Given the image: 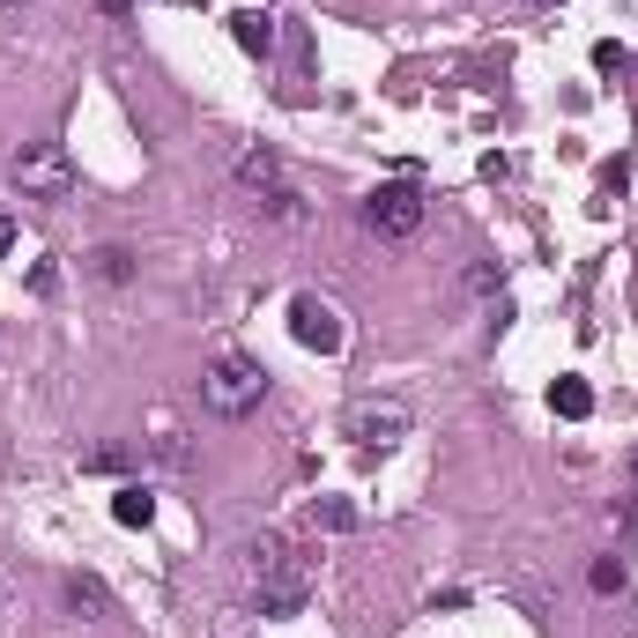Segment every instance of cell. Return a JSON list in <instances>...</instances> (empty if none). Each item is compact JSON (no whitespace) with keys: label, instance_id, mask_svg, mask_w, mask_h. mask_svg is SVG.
<instances>
[{"label":"cell","instance_id":"cell-9","mask_svg":"<svg viewBox=\"0 0 638 638\" xmlns=\"http://www.w3.org/2000/svg\"><path fill=\"white\" fill-rule=\"evenodd\" d=\"M260 609H268V616H297V609H305V579H297V572L260 579Z\"/></svg>","mask_w":638,"mask_h":638},{"label":"cell","instance_id":"cell-11","mask_svg":"<svg viewBox=\"0 0 638 638\" xmlns=\"http://www.w3.org/2000/svg\"><path fill=\"white\" fill-rule=\"evenodd\" d=\"M312 535H349V527H357V505H349V497H312Z\"/></svg>","mask_w":638,"mask_h":638},{"label":"cell","instance_id":"cell-3","mask_svg":"<svg viewBox=\"0 0 638 638\" xmlns=\"http://www.w3.org/2000/svg\"><path fill=\"white\" fill-rule=\"evenodd\" d=\"M342 431L364 445V453H387V445L409 439V401H387V393H371V401H349Z\"/></svg>","mask_w":638,"mask_h":638},{"label":"cell","instance_id":"cell-7","mask_svg":"<svg viewBox=\"0 0 638 638\" xmlns=\"http://www.w3.org/2000/svg\"><path fill=\"white\" fill-rule=\"evenodd\" d=\"M238 186L275 194V186H282V156H275V148H238Z\"/></svg>","mask_w":638,"mask_h":638},{"label":"cell","instance_id":"cell-21","mask_svg":"<svg viewBox=\"0 0 638 638\" xmlns=\"http://www.w3.org/2000/svg\"><path fill=\"white\" fill-rule=\"evenodd\" d=\"M30 290L52 297V290H60V268H52V260H38V268H30Z\"/></svg>","mask_w":638,"mask_h":638},{"label":"cell","instance_id":"cell-5","mask_svg":"<svg viewBox=\"0 0 638 638\" xmlns=\"http://www.w3.org/2000/svg\"><path fill=\"white\" fill-rule=\"evenodd\" d=\"M290 335H297V349L335 357V349H342V312L319 305V297H290Z\"/></svg>","mask_w":638,"mask_h":638},{"label":"cell","instance_id":"cell-12","mask_svg":"<svg viewBox=\"0 0 638 638\" xmlns=\"http://www.w3.org/2000/svg\"><path fill=\"white\" fill-rule=\"evenodd\" d=\"M112 519H120V527H148V519H156V497H148L142 483H126V491L112 497Z\"/></svg>","mask_w":638,"mask_h":638},{"label":"cell","instance_id":"cell-25","mask_svg":"<svg viewBox=\"0 0 638 638\" xmlns=\"http://www.w3.org/2000/svg\"><path fill=\"white\" fill-rule=\"evenodd\" d=\"M631 475H638V453H631Z\"/></svg>","mask_w":638,"mask_h":638},{"label":"cell","instance_id":"cell-16","mask_svg":"<svg viewBox=\"0 0 638 638\" xmlns=\"http://www.w3.org/2000/svg\"><path fill=\"white\" fill-rule=\"evenodd\" d=\"M126 461H134L126 445H97V453H90V461H82V467H90V475H120Z\"/></svg>","mask_w":638,"mask_h":638},{"label":"cell","instance_id":"cell-20","mask_svg":"<svg viewBox=\"0 0 638 638\" xmlns=\"http://www.w3.org/2000/svg\"><path fill=\"white\" fill-rule=\"evenodd\" d=\"M624 186H631V164H624V156H616V164H601V194H624Z\"/></svg>","mask_w":638,"mask_h":638},{"label":"cell","instance_id":"cell-19","mask_svg":"<svg viewBox=\"0 0 638 638\" xmlns=\"http://www.w3.org/2000/svg\"><path fill=\"white\" fill-rule=\"evenodd\" d=\"M594 68H601V74H624V68H631V52L616 45V38H601V45H594Z\"/></svg>","mask_w":638,"mask_h":638},{"label":"cell","instance_id":"cell-24","mask_svg":"<svg viewBox=\"0 0 638 638\" xmlns=\"http://www.w3.org/2000/svg\"><path fill=\"white\" fill-rule=\"evenodd\" d=\"M104 8H112V16H126V8H134V0H104Z\"/></svg>","mask_w":638,"mask_h":638},{"label":"cell","instance_id":"cell-18","mask_svg":"<svg viewBox=\"0 0 638 638\" xmlns=\"http://www.w3.org/2000/svg\"><path fill=\"white\" fill-rule=\"evenodd\" d=\"M467 290H475V297H497V290H505V275H497L491 260H475V268H467Z\"/></svg>","mask_w":638,"mask_h":638},{"label":"cell","instance_id":"cell-14","mask_svg":"<svg viewBox=\"0 0 638 638\" xmlns=\"http://www.w3.org/2000/svg\"><path fill=\"white\" fill-rule=\"evenodd\" d=\"M90 268H97V282H112V290H120V282H134V253H126V246H104V253H90Z\"/></svg>","mask_w":638,"mask_h":638},{"label":"cell","instance_id":"cell-17","mask_svg":"<svg viewBox=\"0 0 638 638\" xmlns=\"http://www.w3.org/2000/svg\"><path fill=\"white\" fill-rule=\"evenodd\" d=\"M587 587H594V594H624V565H616V557H601V565L587 572Z\"/></svg>","mask_w":638,"mask_h":638},{"label":"cell","instance_id":"cell-6","mask_svg":"<svg viewBox=\"0 0 638 638\" xmlns=\"http://www.w3.org/2000/svg\"><path fill=\"white\" fill-rule=\"evenodd\" d=\"M230 38H238L253 60H268V52H275V16H268V8H238V16H230Z\"/></svg>","mask_w":638,"mask_h":638},{"label":"cell","instance_id":"cell-22","mask_svg":"<svg viewBox=\"0 0 638 638\" xmlns=\"http://www.w3.org/2000/svg\"><path fill=\"white\" fill-rule=\"evenodd\" d=\"M156 461H164V467H186L194 453H186V439H156Z\"/></svg>","mask_w":638,"mask_h":638},{"label":"cell","instance_id":"cell-10","mask_svg":"<svg viewBox=\"0 0 638 638\" xmlns=\"http://www.w3.org/2000/svg\"><path fill=\"white\" fill-rule=\"evenodd\" d=\"M549 409H557L565 423H587V416H594V393H587V379H557V387H549Z\"/></svg>","mask_w":638,"mask_h":638},{"label":"cell","instance_id":"cell-8","mask_svg":"<svg viewBox=\"0 0 638 638\" xmlns=\"http://www.w3.org/2000/svg\"><path fill=\"white\" fill-rule=\"evenodd\" d=\"M68 609L82 616V624H97V616L112 609V594H104V579H97V572H68Z\"/></svg>","mask_w":638,"mask_h":638},{"label":"cell","instance_id":"cell-2","mask_svg":"<svg viewBox=\"0 0 638 638\" xmlns=\"http://www.w3.org/2000/svg\"><path fill=\"white\" fill-rule=\"evenodd\" d=\"M8 178L23 186V200H68L74 194V164L60 142H23L16 164H8Z\"/></svg>","mask_w":638,"mask_h":638},{"label":"cell","instance_id":"cell-23","mask_svg":"<svg viewBox=\"0 0 638 638\" xmlns=\"http://www.w3.org/2000/svg\"><path fill=\"white\" fill-rule=\"evenodd\" d=\"M8 246H16V223L0 216V260H8Z\"/></svg>","mask_w":638,"mask_h":638},{"label":"cell","instance_id":"cell-13","mask_svg":"<svg viewBox=\"0 0 638 638\" xmlns=\"http://www.w3.org/2000/svg\"><path fill=\"white\" fill-rule=\"evenodd\" d=\"M253 572H260V579H275V572H290V549H282V535H253Z\"/></svg>","mask_w":638,"mask_h":638},{"label":"cell","instance_id":"cell-15","mask_svg":"<svg viewBox=\"0 0 638 638\" xmlns=\"http://www.w3.org/2000/svg\"><path fill=\"white\" fill-rule=\"evenodd\" d=\"M260 216L268 223H305V194H297V186H275V194H260Z\"/></svg>","mask_w":638,"mask_h":638},{"label":"cell","instance_id":"cell-1","mask_svg":"<svg viewBox=\"0 0 638 638\" xmlns=\"http://www.w3.org/2000/svg\"><path fill=\"white\" fill-rule=\"evenodd\" d=\"M200 401H208V416H253V409L268 401V364L216 357V364L200 371Z\"/></svg>","mask_w":638,"mask_h":638},{"label":"cell","instance_id":"cell-4","mask_svg":"<svg viewBox=\"0 0 638 638\" xmlns=\"http://www.w3.org/2000/svg\"><path fill=\"white\" fill-rule=\"evenodd\" d=\"M364 223L379 230V238H416L423 230V194L409 186V178H393V186H379V194L364 200Z\"/></svg>","mask_w":638,"mask_h":638},{"label":"cell","instance_id":"cell-26","mask_svg":"<svg viewBox=\"0 0 638 638\" xmlns=\"http://www.w3.org/2000/svg\"><path fill=\"white\" fill-rule=\"evenodd\" d=\"M542 8H557V0H542Z\"/></svg>","mask_w":638,"mask_h":638}]
</instances>
